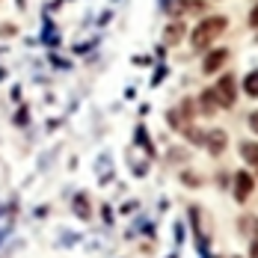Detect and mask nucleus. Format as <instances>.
I'll return each instance as SVG.
<instances>
[{
	"label": "nucleus",
	"instance_id": "1a4fd4ad",
	"mask_svg": "<svg viewBox=\"0 0 258 258\" xmlns=\"http://www.w3.org/2000/svg\"><path fill=\"white\" fill-rule=\"evenodd\" d=\"M240 155L249 163H258V143H240Z\"/></svg>",
	"mask_w": 258,
	"mask_h": 258
},
{
	"label": "nucleus",
	"instance_id": "6e6552de",
	"mask_svg": "<svg viewBox=\"0 0 258 258\" xmlns=\"http://www.w3.org/2000/svg\"><path fill=\"white\" fill-rule=\"evenodd\" d=\"M217 107H220V101H217L214 89H205V92H202V113H205V116H211Z\"/></svg>",
	"mask_w": 258,
	"mask_h": 258
},
{
	"label": "nucleus",
	"instance_id": "4468645a",
	"mask_svg": "<svg viewBox=\"0 0 258 258\" xmlns=\"http://www.w3.org/2000/svg\"><path fill=\"white\" fill-rule=\"evenodd\" d=\"M255 166H258V163H255Z\"/></svg>",
	"mask_w": 258,
	"mask_h": 258
},
{
	"label": "nucleus",
	"instance_id": "7ed1b4c3",
	"mask_svg": "<svg viewBox=\"0 0 258 258\" xmlns=\"http://www.w3.org/2000/svg\"><path fill=\"white\" fill-rule=\"evenodd\" d=\"M252 187H255V178L249 172H237L234 175V196H237V202H246L252 196Z\"/></svg>",
	"mask_w": 258,
	"mask_h": 258
},
{
	"label": "nucleus",
	"instance_id": "423d86ee",
	"mask_svg": "<svg viewBox=\"0 0 258 258\" xmlns=\"http://www.w3.org/2000/svg\"><path fill=\"white\" fill-rule=\"evenodd\" d=\"M181 36H184V24H181V21H172V24L163 30V42H166V45H175Z\"/></svg>",
	"mask_w": 258,
	"mask_h": 258
},
{
	"label": "nucleus",
	"instance_id": "f257e3e1",
	"mask_svg": "<svg viewBox=\"0 0 258 258\" xmlns=\"http://www.w3.org/2000/svg\"><path fill=\"white\" fill-rule=\"evenodd\" d=\"M226 27H229V18H226V15L205 18L202 24L193 27V33H190V45H193V48H199V51H205V48H211V45L226 33Z\"/></svg>",
	"mask_w": 258,
	"mask_h": 258
},
{
	"label": "nucleus",
	"instance_id": "9b49d317",
	"mask_svg": "<svg viewBox=\"0 0 258 258\" xmlns=\"http://www.w3.org/2000/svg\"><path fill=\"white\" fill-rule=\"evenodd\" d=\"M249 128H252V131L258 134V110L252 113V116H249Z\"/></svg>",
	"mask_w": 258,
	"mask_h": 258
},
{
	"label": "nucleus",
	"instance_id": "0eeeda50",
	"mask_svg": "<svg viewBox=\"0 0 258 258\" xmlns=\"http://www.w3.org/2000/svg\"><path fill=\"white\" fill-rule=\"evenodd\" d=\"M243 92H246V98H258V72H249L243 78Z\"/></svg>",
	"mask_w": 258,
	"mask_h": 258
},
{
	"label": "nucleus",
	"instance_id": "20e7f679",
	"mask_svg": "<svg viewBox=\"0 0 258 258\" xmlns=\"http://www.w3.org/2000/svg\"><path fill=\"white\" fill-rule=\"evenodd\" d=\"M226 62H229V51H226V48H217V51H211V53L205 56V62H202V72H205V75H214V72H220Z\"/></svg>",
	"mask_w": 258,
	"mask_h": 258
},
{
	"label": "nucleus",
	"instance_id": "f03ea898",
	"mask_svg": "<svg viewBox=\"0 0 258 258\" xmlns=\"http://www.w3.org/2000/svg\"><path fill=\"white\" fill-rule=\"evenodd\" d=\"M214 95H217V101L223 104V107H234V101H237L234 75H223V78L217 80V86H214Z\"/></svg>",
	"mask_w": 258,
	"mask_h": 258
},
{
	"label": "nucleus",
	"instance_id": "9d476101",
	"mask_svg": "<svg viewBox=\"0 0 258 258\" xmlns=\"http://www.w3.org/2000/svg\"><path fill=\"white\" fill-rule=\"evenodd\" d=\"M202 6H205V3H199V0H178L172 9H175V12H199Z\"/></svg>",
	"mask_w": 258,
	"mask_h": 258
},
{
	"label": "nucleus",
	"instance_id": "f8f14e48",
	"mask_svg": "<svg viewBox=\"0 0 258 258\" xmlns=\"http://www.w3.org/2000/svg\"><path fill=\"white\" fill-rule=\"evenodd\" d=\"M249 24H252V27H258V6L252 9V12H249Z\"/></svg>",
	"mask_w": 258,
	"mask_h": 258
},
{
	"label": "nucleus",
	"instance_id": "ddd939ff",
	"mask_svg": "<svg viewBox=\"0 0 258 258\" xmlns=\"http://www.w3.org/2000/svg\"><path fill=\"white\" fill-rule=\"evenodd\" d=\"M252 258H258V240H252Z\"/></svg>",
	"mask_w": 258,
	"mask_h": 258
},
{
	"label": "nucleus",
	"instance_id": "39448f33",
	"mask_svg": "<svg viewBox=\"0 0 258 258\" xmlns=\"http://www.w3.org/2000/svg\"><path fill=\"white\" fill-rule=\"evenodd\" d=\"M208 152L211 155H223L226 152V134L223 131H211L208 134Z\"/></svg>",
	"mask_w": 258,
	"mask_h": 258
}]
</instances>
